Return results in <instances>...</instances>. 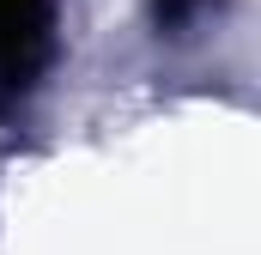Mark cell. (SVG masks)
Returning <instances> with one entry per match:
<instances>
[{
	"mask_svg": "<svg viewBox=\"0 0 261 255\" xmlns=\"http://www.w3.org/2000/svg\"><path fill=\"white\" fill-rule=\"evenodd\" d=\"M55 55V0H0V85H31Z\"/></svg>",
	"mask_w": 261,
	"mask_h": 255,
	"instance_id": "obj_1",
	"label": "cell"
}]
</instances>
